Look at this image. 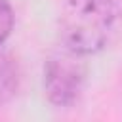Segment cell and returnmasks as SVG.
Wrapping results in <instances>:
<instances>
[{
	"mask_svg": "<svg viewBox=\"0 0 122 122\" xmlns=\"http://www.w3.org/2000/svg\"><path fill=\"white\" fill-rule=\"evenodd\" d=\"M118 23V0H67L59 13V38L63 48L92 55L109 46Z\"/></svg>",
	"mask_w": 122,
	"mask_h": 122,
	"instance_id": "6da1fadb",
	"label": "cell"
},
{
	"mask_svg": "<svg viewBox=\"0 0 122 122\" xmlns=\"http://www.w3.org/2000/svg\"><path fill=\"white\" fill-rule=\"evenodd\" d=\"M44 93L55 107L74 105L86 84V63L82 55L61 46L44 63Z\"/></svg>",
	"mask_w": 122,
	"mask_h": 122,
	"instance_id": "7a4b0ae2",
	"label": "cell"
},
{
	"mask_svg": "<svg viewBox=\"0 0 122 122\" xmlns=\"http://www.w3.org/2000/svg\"><path fill=\"white\" fill-rule=\"evenodd\" d=\"M17 90V65L8 57L0 55V105L6 103Z\"/></svg>",
	"mask_w": 122,
	"mask_h": 122,
	"instance_id": "3957f363",
	"label": "cell"
},
{
	"mask_svg": "<svg viewBox=\"0 0 122 122\" xmlns=\"http://www.w3.org/2000/svg\"><path fill=\"white\" fill-rule=\"evenodd\" d=\"M13 10L8 0H0V46L8 40V36L13 30Z\"/></svg>",
	"mask_w": 122,
	"mask_h": 122,
	"instance_id": "277c9868",
	"label": "cell"
}]
</instances>
